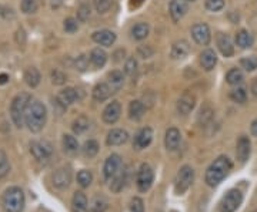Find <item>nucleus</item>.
Returning <instances> with one entry per match:
<instances>
[{
  "label": "nucleus",
  "instance_id": "obj_1",
  "mask_svg": "<svg viewBox=\"0 0 257 212\" xmlns=\"http://www.w3.org/2000/svg\"><path fill=\"white\" fill-rule=\"evenodd\" d=\"M233 168L232 161L226 157V155H220L214 160L213 163L209 165V168L206 170V175H204V181L209 187H217Z\"/></svg>",
  "mask_w": 257,
  "mask_h": 212
},
{
  "label": "nucleus",
  "instance_id": "obj_2",
  "mask_svg": "<svg viewBox=\"0 0 257 212\" xmlns=\"http://www.w3.org/2000/svg\"><path fill=\"white\" fill-rule=\"evenodd\" d=\"M46 120H47V110L44 104L39 100H32L26 110L24 124L32 132H39L46 126Z\"/></svg>",
  "mask_w": 257,
  "mask_h": 212
},
{
  "label": "nucleus",
  "instance_id": "obj_3",
  "mask_svg": "<svg viewBox=\"0 0 257 212\" xmlns=\"http://www.w3.org/2000/svg\"><path fill=\"white\" fill-rule=\"evenodd\" d=\"M30 101H32L30 94L20 93L13 98V101L10 104V117L18 128H21L24 126V115H26V110L30 104Z\"/></svg>",
  "mask_w": 257,
  "mask_h": 212
},
{
  "label": "nucleus",
  "instance_id": "obj_4",
  "mask_svg": "<svg viewBox=\"0 0 257 212\" xmlns=\"http://www.w3.org/2000/svg\"><path fill=\"white\" fill-rule=\"evenodd\" d=\"M24 204V192L19 187H10L3 194V208L6 212H23Z\"/></svg>",
  "mask_w": 257,
  "mask_h": 212
},
{
  "label": "nucleus",
  "instance_id": "obj_5",
  "mask_svg": "<svg viewBox=\"0 0 257 212\" xmlns=\"http://www.w3.org/2000/svg\"><path fill=\"white\" fill-rule=\"evenodd\" d=\"M194 181V170L190 165H183L176 178H174V192L176 195H183L193 185Z\"/></svg>",
  "mask_w": 257,
  "mask_h": 212
},
{
  "label": "nucleus",
  "instance_id": "obj_6",
  "mask_svg": "<svg viewBox=\"0 0 257 212\" xmlns=\"http://www.w3.org/2000/svg\"><path fill=\"white\" fill-rule=\"evenodd\" d=\"M243 202V194L239 190H229L219 204V212H236Z\"/></svg>",
  "mask_w": 257,
  "mask_h": 212
},
{
  "label": "nucleus",
  "instance_id": "obj_7",
  "mask_svg": "<svg viewBox=\"0 0 257 212\" xmlns=\"http://www.w3.org/2000/svg\"><path fill=\"white\" fill-rule=\"evenodd\" d=\"M154 181V172L149 164H142L137 171V178H136V185L140 192H147L153 185Z\"/></svg>",
  "mask_w": 257,
  "mask_h": 212
},
{
  "label": "nucleus",
  "instance_id": "obj_8",
  "mask_svg": "<svg viewBox=\"0 0 257 212\" xmlns=\"http://www.w3.org/2000/svg\"><path fill=\"white\" fill-rule=\"evenodd\" d=\"M30 152L35 157V160H37L40 163H46L50 160L53 149L47 141H33L30 144Z\"/></svg>",
  "mask_w": 257,
  "mask_h": 212
},
{
  "label": "nucleus",
  "instance_id": "obj_9",
  "mask_svg": "<svg viewBox=\"0 0 257 212\" xmlns=\"http://www.w3.org/2000/svg\"><path fill=\"white\" fill-rule=\"evenodd\" d=\"M122 170V158L119 154H111L107 157V160L105 161V165H103V175H105V179H111L119 171Z\"/></svg>",
  "mask_w": 257,
  "mask_h": 212
},
{
  "label": "nucleus",
  "instance_id": "obj_10",
  "mask_svg": "<svg viewBox=\"0 0 257 212\" xmlns=\"http://www.w3.org/2000/svg\"><path fill=\"white\" fill-rule=\"evenodd\" d=\"M192 36L193 39H194V42L197 43V44H200V46H207L210 43V39H212L210 29L204 23H197V24L193 26Z\"/></svg>",
  "mask_w": 257,
  "mask_h": 212
},
{
  "label": "nucleus",
  "instance_id": "obj_11",
  "mask_svg": "<svg viewBox=\"0 0 257 212\" xmlns=\"http://www.w3.org/2000/svg\"><path fill=\"white\" fill-rule=\"evenodd\" d=\"M128 141V132L122 128H113L109 131L106 137V144L109 147H117L123 146Z\"/></svg>",
  "mask_w": 257,
  "mask_h": 212
},
{
  "label": "nucleus",
  "instance_id": "obj_12",
  "mask_svg": "<svg viewBox=\"0 0 257 212\" xmlns=\"http://www.w3.org/2000/svg\"><path fill=\"white\" fill-rule=\"evenodd\" d=\"M52 182L57 190H66L69 188L70 182H72V174L67 168H59L55 171V174L52 175Z\"/></svg>",
  "mask_w": 257,
  "mask_h": 212
},
{
  "label": "nucleus",
  "instance_id": "obj_13",
  "mask_svg": "<svg viewBox=\"0 0 257 212\" xmlns=\"http://www.w3.org/2000/svg\"><path fill=\"white\" fill-rule=\"evenodd\" d=\"M120 114H122V107L119 101H111L106 106V108L103 110V114H102V118L106 124H114L119 118H120Z\"/></svg>",
  "mask_w": 257,
  "mask_h": 212
},
{
  "label": "nucleus",
  "instance_id": "obj_14",
  "mask_svg": "<svg viewBox=\"0 0 257 212\" xmlns=\"http://www.w3.org/2000/svg\"><path fill=\"white\" fill-rule=\"evenodd\" d=\"M250 152H252V143L247 137H240L239 141H237V146H236V157L237 160L244 164L249 157H250Z\"/></svg>",
  "mask_w": 257,
  "mask_h": 212
},
{
  "label": "nucleus",
  "instance_id": "obj_15",
  "mask_svg": "<svg viewBox=\"0 0 257 212\" xmlns=\"http://www.w3.org/2000/svg\"><path fill=\"white\" fill-rule=\"evenodd\" d=\"M217 47L224 57H232L235 53V46L229 34H224V33L217 34Z\"/></svg>",
  "mask_w": 257,
  "mask_h": 212
},
{
  "label": "nucleus",
  "instance_id": "obj_16",
  "mask_svg": "<svg viewBox=\"0 0 257 212\" xmlns=\"http://www.w3.org/2000/svg\"><path fill=\"white\" fill-rule=\"evenodd\" d=\"M151 140H153V130L150 127L142 128L134 137V147L137 149L146 148L150 146Z\"/></svg>",
  "mask_w": 257,
  "mask_h": 212
},
{
  "label": "nucleus",
  "instance_id": "obj_17",
  "mask_svg": "<svg viewBox=\"0 0 257 212\" xmlns=\"http://www.w3.org/2000/svg\"><path fill=\"white\" fill-rule=\"evenodd\" d=\"M194 106H196V97H194V94H192V93H184L179 98V101H177V111L182 115H186L190 111H193Z\"/></svg>",
  "mask_w": 257,
  "mask_h": 212
},
{
  "label": "nucleus",
  "instance_id": "obj_18",
  "mask_svg": "<svg viewBox=\"0 0 257 212\" xmlns=\"http://www.w3.org/2000/svg\"><path fill=\"white\" fill-rule=\"evenodd\" d=\"M180 141H182V134L177 128L171 127L166 131V135H165V146L167 151H176L180 146Z\"/></svg>",
  "mask_w": 257,
  "mask_h": 212
},
{
  "label": "nucleus",
  "instance_id": "obj_19",
  "mask_svg": "<svg viewBox=\"0 0 257 212\" xmlns=\"http://www.w3.org/2000/svg\"><path fill=\"white\" fill-rule=\"evenodd\" d=\"M76 100H79V93L73 87L64 88V90H62L59 93V96H57V103L62 104L63 107H67L70 106V104H73V103H76Z\"/></svg>",
  "mask_w": 257,
  "mask_h": 212
},
{
  "label": "nucleus",
  "instance_id": "obj_20",
  "mask_svg": "<svg viewBox=\"0 0 257 212\" xmlns=\"http://www.w3.org/2000/svg\"><path fill=\"white\" fill-rule=\"evenodd\" d=\"M187 12V1L186 0H171L170 16L173 21H179Z\"/></svg>",
  "mask_w": 257,
  "mask_h": 212
},
{
  "label": "nucleus",
  "instance_id": "obj_21",
  "mask_svg": "<svg viewBox=\"0 0 257 212\" xmlns=\"http://www.w3.org/2000/svg\"><path fill=\"white\" fill-rule=\"evenodd\" d=\"M92 39L100 46H111L116 42V34L110 30H97L92 34Z\"/></svg>",
  "mask_w": 257,
  "mask_h": 212
},
{
  "label": "nucleus",
  "instance_id": "obj_22",
  "mask_svg": "<svg viewBox=\"0 0 257 212\" xmlns=\"http://www.w3.org/2000/svg\"><path fill=\"white\" fill-rule=\"evenodd\" d=\"M128 184V171L120 170L113 178H111V184H110V190L114 194H119L120 191H123V188Z\"/></svg>",
  "mask_w": 257,
  "mask_h": 212
},
{
  "label": "nucleus",
  "instance_id": "obj_23",
  "mask_svg": "<svg viewBox=\"0 0 257 212\" xmlns=\"http://www.w3.org/2000/svg\"><path fill=\"white\" fill-rule=\"evenodd\" d=\"M72 208L73 212H89L87 196L82 191H76L72 198Z\"/></svg>",
  "mask_w": 257,
  "mask_h": 212
},
{
  "label": "nucleus",
  "instance_id": "obj_24",
  "mask_svg": "<svg viewBox=\"0 0 257 212\" xmlns=\"http://www.w3.org/2000/svg\"><path fill=\"white\" fill-rule=\"evenodd\" d=\"M216 63H217V56H216L214 50L206 49L204 51H202V54H200V64H202V67L204 70H207V71L213 70Z\"/></svg>",
  "mask_w": 257,
  "mask_h": 212
},
{
  "label": "nucleus",
  "instance_id": "obj_25",
  "mask_svg": "<svg viewBox=\"0 0 257 212\" xmlns=\"http://www.w3.org/2000/svg\"><path fill=\"white\" fill-rule=\"evenodd\" d=\"M190 51V46L186 40H179L171 46V57L173 59H184Z\"/></svg>",
  "mask_w": 257,
  "mask_h": 212
},
{
  "label": "nucleus",
  "instance_id": "obj_26",
  "mask_svg": "<svg viewBox=\"0 0 257 212\" xmlns=\"http://www.w3.org/2000/svg\"><path fill=\"white\" fill-rule=\"evenodd\" d=\"M113 94V90L110 88V85L107 83H99L93 88V98L96 101H106L107 98Z\"/></svg>",
  "mask_w": 257,
  "mask_h": 212
},
{
  "label": "nucleus",
  "instance_id": "obj_27",
  "mask_svg": "<svg viewBox=\"0 0 257 212\" xmlns=\"http://www.w3.org/2000/svg\"><path fill=\"white\" fill-rule=\"evenodd\" d=\"M123 83H125V77H123L122 71L114 70V71L109 73V76H107V84L110 85V88L113 90V93H117L122 88Z\"/></svg>",
  "mask_w": 257,
  "mask_h": 212
},
{
  "label": "nucleus",
  "instance_id": "obj_28",
  "mask_svg": "<svg viewBox=\"0 0 257 212\" xmlns=\"http://www.w3.org/2000/svg\"><path fill=\"white\" fill-rule=\"evenodd\" d=\"M145 114V104L139 100H133L130 104H128V117L133 120V121H139L142 120Z\"/></svg>",
  "mask_w": 257,
  "mask_h": 212
},
{
  "label": "nucleus",
  "instance_id": "obj_29",
  "mask_svg": "<svg viewBox=\"0 0 257 212\" xmlns=\"http://www.w3.org/2000/svg\"><path fill=\"white\" fill-rule=\"evenodd\" d=\"M90 62L96 68H102L107 62V54L102 49H93L90 53Z\"/></svg>",
  "mask_w": 257,
  "mask_h": 212
},
{
  "label": "nucleus",
  "instance_id": "obj_30",
  "mask_svg": "<svg viewBox=\"0 0 257 212\" xmlns=\"http://www.w3.org/2000/svg\"><path fill=\"white\" fill-rule=\"evenodd\" d=\"M253 43H255V39H253V36L247 30H240L236 34V44L240 49H249V47L253 46Z\"/></svg>",
  "mask_w": 257,
  "mask_h": 212
},
{
  "label": "nucleus",
  "instance_id": "obj_31",
  "mask_svg": "<svg viewBox=\"0 0 257 212\" xmlns=\"http://www.w3.org/2000/svg\"><path fill=\"white\" fill-rule=\"evenodd\" d=\"M40 80H42V77H40V73H39L37 68L30 67V68L26 70V73H24V82H26V84L29 85V87H37V85L40 84Z\"/></svg>",
  "mask_w": 257,
  "mask_h": 212
},
{
  "label": "nucleus",
  "instance_id": "obj_32",
  "mask_svg": "<svg viewBox=\"0 0 257 212\" xmlns=\"http://www.w3.org/2000/svg\"><path fill=\"white\" fill-rule=\"evenodd\" d=\"M150 27L147 23H137L131 27V36L136 40H143L149 36Z\"/></svg>",
  "mask_w": 257,
  "mask_h": 212
},
{
  "label": "nucleus",
  "instance_id": "obj_33",
  "mask_svg": "<svg viewBox=\"0 0 257 212\" xmlns=\"http://www.w3.org/2000/svg\"><path fill=\"white\" fill-rule=\"evenodd\" d=\"M89 128H90V121H89V118L85 117V115L77 117V118L73 121V124H72V130H73V132H74V134H77V135L85 134Z\"/></svg>",
  "mask_w": 257,
  "mask_h": 212
},
{
  "label": "nucleus",
  "instance_id": "obj_34",
  "mask_svg": "<svg viewBox=\"0 0 257 212\" xmlns=\"http://www.w3.org/2000/svg\"><path fill=\"white\" fill-rule=\"evenodd\" d=\"M62 144H63V148L67 154H76L79 151V141L73 135L64 134Z\"/></svg>",
  "mask_w": 257,
  "mask_h": 212
},
{
  "label": "nucleus",
  "instance_id": "obj_35",
  "mask_svg": "<svg viewBox=\"0 0 257 212\" xmlns=\"http://www.w3.org/2000/svg\"><path fill=\"white\" fill-rule=\"evenodd\" d=\"M92 182H93V174H92L90 171H79V174H77V184H79L82 188H89Z\"/></svg>",
  "mask_w": 257,
  "mask_h": 212
},
{
  "label": "nucleus",
  "instance_id": "obj_36",
  "mask_svg": "<svg viewBox=\"0 0 257 212\" xmlns=\"http://www.w3.org/2000/svg\"><path fill=\"white\" fill-rule=\"evenodd\" d=\"M82 149H83L85 157H87V158H93V157H96L97 152H99V144H97V141H94V140H89V141H86Z\"/></svg>",
  "mask_w": 257,
  "mask_h": 212
},
{
  "label": "nucleus",
  "instance_id": "obj_37",
  "mask_svg": "<svg viewBox=\"0 0 257 212\" xmlns=\"http://www.w3.org/2000/svg\"><path fill=\"white\" fill-rule=\"evenodd\" d=\"M226 80H227V83L230 85L240 84V83L243 82V73H241V70H240V68H232V70L227 73Z\"/></svg>",
  "mask_w": 257,
  "mask_h": 212
},
{
  "label": "nucleus",
  "instance_id": "obj_38",
  "mask_svg": "<svg viewBox=\"0 0 257 212\" xmlns=\"http://www.w3.org/2000/svg\"><path fill=\"white\" fill-rule=\"evenodd\" d=\"M230 98H232V101H235L237 104H244L247 100V93L244 88L239 87V88H235L230 91Z\"/></svg>",
  "mask_w": 257,
  "mask_h": 212
},
{
  "label": "nucleus",
  "instance_id": "obj_39",
  "mask_svg": "<svg viewBox=\"0 0 257 212\" xmlns=\"http://www.w3.org/2000/svg\"><path fill=\"white\" fill-rule=\"evenodd\" d=\"M10 172V163L3 149H0V179L4 178Z\"/></svg>",
  "mask_w": 257,
  "mask_h": 212
},
{
  "label": "nucleus",
  "instance_id": "obj_40",
  "mask_svg": "<svg viewBox=\"0 0 257 212\" xmlns=\"http://www.w3.org/2000/svg\"><path fill=\"white\" fill-rule=\"evenodd\" d=\"M20 9L21 12L26 13V15L36 13V10H37V1L36 0H21Z\"/></svg>",
  "mask_w": 257,
  "mask_h": 212
},
{
  "label": "nucleus",
  "instance_id": "obj_41",
  "mask_svg": "<svg viewBox=\"0 0 257 212\" xmlns=\"http://www.w3.org/2000/svg\"><path fill=\"white\" fill-rule=\"evenodd\" d=\"M107 210V201L103 196H96L92 202V212H105Z\"/></svg>",
  "mask_w": 257,
  "mask_h": 212
},
{
  "label": "nucleus",
  "instance_id": "obj_42",
  "mask_svg": "<svg viewBox=\"0 0 257 212\" xmlns=\"http://www.w3.org/2000/svg\"><path fill=\"white\" fill-rule=\"evenodd\" d=\"M240 64L244 70L247 71H253L257 68V57L256 56H250V57H244L240 60Z\"/></svg>",
  "mask_w": 257,
  "mask_h": 212
},
{
  "label": "nucleus",
  "instance_id": "obj_43",
  "mask_svg": "<svg viewBox=\"0 0 257 212\" xmlns=\"http://www.w3.org/2000/svg\"><path fill=\"white\" fill-rule=\"evenodd\" d=\"M50 79H52V83L55 85H62L66 83V74L60 70H53L52 74H50Z\"/></svg>",
  "mask_w": 257,
  "mask_h": 212
},
{
  "label": "nucleus",
  "instance_id": "obj_44",
  "mask_svg": "<svg viewBox=\"0 0 257 212\" xmlns=\"http://www.w3.org/2000/svg\"><path fill=\"white\" fill-rule=\"evenodd\" d=\"M130 211L145 212V202H143V199L139 198V196H134V198L130 201Z\"/></svg>",
  "mask_w": 257,
  "mask_h": 212
},
{
  "label": "nucleus",
  "instance_id": "obj_45",
  "mask_svg": "<svg viewBox=\"0 0 257 212\" xmlns=\"http://www.w3.org/2000/svg\"><path fill=\"white\" fill-rule=\"evenodd\" d=\"M224 7V0H206V9L210 12H220Z\"/></svg>",
  "mask_w": 257,
  "mask_h": 212
},
{
  "label": "nucleus",
  "instance_id": "obj_46",
  "mask_svg": "<svg viewBox=\"0 0 257 212\" xmlns=\"http://www.w3.org/2000/svg\"><path fill=\"white\" fill-rule=\"evenodd\" d=\"M213 118V110L212 108H209V107H206V108H203L202 111H200V115H199V121L204 126V124H207L210 120Z\"/></svg>",
  "mask_w": 257,
  "mask_h": 212
},
{
  "label": "nucleus",
  "instance_id": "obj_47",
  "mask_svg": "<svg viewBox=\"0 0 257 212\" xmlns=\"http://www.w3.org/2000/svg\"><path fill=\"white\" fill-rule=\"evenodd\" d=\"M136 71H137V60L134 57H130L125 64V73L128 76H134Z\"/></svg>",
  "mask_w": 257,
  "mask_h": 212
},
{
  "label": "nucleus",
  "instance_id": "obj_48",
  "mask_svg": "<svg viewBox=\"0 0 257 212\" xmlns=\"http://www.w3.org/2000/svg\"><path fill=\"white\" fill-rule=\"evenodd\" d=\"M113 0H94V7L99 13H106L110 9Z\"/></svg>",
  "mask_w": 257,
  "mask_h": 212
},
{
  "label": "nucleus",
  "instance_id": "obj_49",
  "mask_svg": "<svg viewBox=\"0 0 257 212\" xmlns=\"http://www.w3.org/2000/svg\"><path fill=\"white\" fill-rule=\"evenodd\" d=\"M74 67H76L79 71H86V70L89 68V59H87V56H85V54L79 56V57L76 59V62H74Z\"/></svg>",
  "mask_w": 257,
  "mask_h": 212
},
{
  "label": "nucleus",
  "instance_id": "obj_50",
  "mask_svg": "<svg viewBox=\"0 0 257 212\" xmlns=\"http://www.w3.org/2000/svg\"><path fill=\"white\" fill-rule=\"evenodd\" d=\"M63 27H64V30H66V33H74V32L77 30L79 24H77V20H76V19L69 17V19H66V20H64Z\"/></svg>",
  "mask_w": 257,
  "mask_h": 212
},
{
  "label": "nucleus",
  "instance_id": "obj_51",
  "mask_svg": "<svg viewBox=\"0 0 257 212\" xmlns=\"http://www.w3.org/2000/svg\"><path fill=\"white\" fill-rule=\"evenodd\" d=\"M77 16H79V20L80 21H86L87 20V17L90 16V9H89V6H80V9H79V12H77Z\"/></svg>",
  "mask_w": 257,
  "mask_h": 212
},
{
  "label": "nucleus",
  "instance_id": "obj_52",
  "mask_svg": "<svg viewBox=\"0 0 257 212\" xmlns=\"http://www.w3.org/2000/svg\"><path fill=\"white\" fill-rule=\"evenodd\" d=\"M139 54H140V57H143V59H149L151 57V54H153V50L150 49L149 46H142L140 49H139Z\"/></svg>",
  "mask_w": 257,
  "mask_h": 212
},
{
  "label": "nucleus",
  "instance_id": "obj_53",
  "mask_svg": "<svg viewBox=\"0 0 257 212\" xmlns=\"http://www.w3.org/2000/svg\"><path fill=\"white\" fill-rule=\"evenodd\" d=\"M16 42H18L19 46H24L26 44V33H24L23 29H19L16 32Z\"/></svg>",
  "mask_w": 257,
  "mask_h": 212
},
{
  "label": "nucleus",
  "instance_id": "obj_54",
  "mask_svg": "<svg viewBox=\"0 0 257 212\" xmlns=\"http://www.w3.org/2000/svg\"><path fill=\"white\" fill-rule=\"evenodd\" d=\"M250 130H252V134L257 137V120H255L253 123H252V126H250Z\"/></svg>",
  "mask_w": 257,
  "mask_h": 212
},
{
  "label": "nucleus",
  "instance_id": "obj_55",
  "mask_svg": "<svg viewBox=\"0 0 257 212\" xmlns=\"http://www.w3.org/2000/svg\"><path fill=\"white\" fill-rule=\"evenodd\" d=\"M143 1H145V0H130V4L134 6V7H139V6L143 4Z\"/></svg>",
  "mask_w": 257,
  "mask_h": 212
},
{
  "label": "nucleus",
  "instance_id": "obj_56",
  "mask_svg": "<svg viewBox=\"0 0 257 212\" xmlns=\"http://www.w3.org/2000/svg\"><path fill=\"white\" fill-rule=\"evenodd\" d=\"M7 80H9V76H7V74H0V84L7 83Z\"/></svg>",
  "mask_w": 257,
  "mask_h": 212
},
{
  "label": "nucleus",
  "instance_id": "obj_57",
  "mask_svg": "<svg viewBox=\"0 0 257 212\" xmlns=\"http://www.w3.org/2000/svg\"><path fill=\"white\" fill-rule=\"evenodd\" d=\"M252 91H253L255 96H257V79L253 82V84H252Z\"/></svg>",
  "mask_w": 257,
  "mask_h": 212
},
{
  "label": "nucleus",
  "instance_id": "obj_58",
  "mask_svg": "<svg viewBox=\"0 0 257 212\" xmlns=\"http://www.w3.org/2000/svg\"><path fill=\"white\" fill-rule=\"evenodd\" d=\"M253 212H257V210H256V211H253Z\"/></svg>",
  "mask_w": 257,
  "mask_h": 212
}]
</instances>
